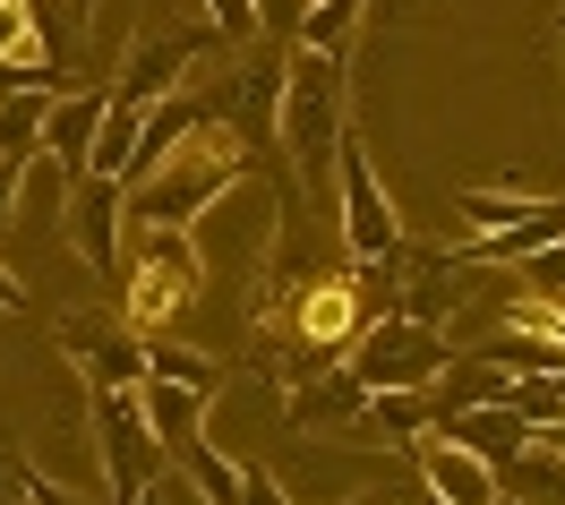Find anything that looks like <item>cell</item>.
<instances>
[{
    "instance_id": "cell-1",
    "label": "cell",
    "mask_w": 565,
    "mask_h": 505,
    "mask_svg": "<svg viewBox=\"0 0 565 505\" xmlns=\"http://www.w3.org/2000/svg\"><path fill=\"white\" fill-rule=\"evenodd\" d=\"M248 129H232V120H206L198 138H180L154 172H138V181H120V215L138 223H198L223 197V189L248 181Z\"/></svg>"
},
{
    "instance_id": "cell-2",
    "label": "cell",
    "mask_w": 565,
    "mask_h": 505,
    "mask_svg": "<svg viewBox=\"0 0 565 505\" xmlns=\"http://www.w3.org/2000/svg\"><path fill=\"white\" fill-rule=\"evenodd\" d=\"M275 138H282V154H291L300 181H326V172H334V138H343V61L291 43V61H282V104H275Z\"/></svg>"
},
{
    "instance_id": "cell-3",
    "label": "cell",
    "mask_w": 565,
    "mask_h": 505,
    "mask_svg": "<svg viewBox=\"0 0 565 505\" xmlns=\"http://www.w3.org/2000/svg\"><path fill=\"white\" fill-rule=\"evenodd\" d=\"M198 275H206V257L189 240V223H138V257H120V283H129L120 318L138 325V334H163L198 300Z\"/></svg>"
},
{
    "instance_id": "cell-4",
    "label": "cell",
    "mask_w": 565,
    "mask_h": 505,
    "mask_svg": "<svg viewBox=\"0 0 565 505\" xmlns=\"http://www.w3.org/2000/svg\"><path fill=\"white\" fill-rule=\"evenodd\" d=\"M446 361H455V343H446L437 325H420V318H394V309L377 325H360L352 352H343V368H352L369 395H394V386H412V395H420Z\"/></svg>"
},
{
    "instance_id": "cell-5",
    "label": "cell",
    "mask_w": 565,
    "mask_h": 505,
    "mask_svg": "<svg viewBox=\"0 0 565 505\" xmlns=\"http://www.w3.org/2000/svg\"><path fill=\"white\" fill-rule=\"evenodd\" d=\"M334 181H343V249H352V266H394L403 257V223H394L386 189L369 172V146L352 129L334 138Z\"/></svg>"
},
{
    "instance_id": "cell-6",
    "label": "cell",
    "mask_w": 565,
    "mask_h": 505,
    "mask_svg": "<svg viewBox=\"0 0 565 505\" xmlns=\"http://www.w3.org/2000/svg\"><path fill=\"white\" fill-rule=\"evenodd\" d=\"M86 411H95V445H104L111 505L138 497V488H154L163 445H154V429H146V411H138V386H104V395H86Z\"/></svg>"
},
{
    "instance_id": "cell-7",
    "label": "cell",
    "mask_w": 565,
    "mask_h": 505,
    "mask_svg": "<svg viewBox=\"0 0 565 505\" xmlns=\"http://www.w3.org/2000/svg\"><path fill=\"white\" fill-rule=\"evenodd\" d=\"M223 35H138L129 43V61H120V77H111L104 95L120 111H146V104H163V95H180L189 77H198V61H206Z\"/></svg>"
},
{
    "instance_id": "cell-8",
    "label": "cell",
    "mask_w": 565,
    "mask_h": 505,
    "mask_svg": "<svg viewBox=\"0 0 565 505\" xmlns=\"http://www.w3.org/2000/svg\"><path fill=\"white\" fill-rule=\"evenodd\" d=\"M61 352L77 361L86 395H104V386H138V377H146V334L129 318H104V309L61 318Z\"/></svg>"
},
{
    "instance_id": "cell-9",
    "label": "cell",
    "mask_w": 565,
    "mask_h": 505,
    "mask_svg": "<svg viewBox=\"0 0 565 505\" xmlns=\"http://www.w3.org/2000/svg\"><path fill=\"white\" fill-rule=\"evenodd\" d=\"M61 223H70V249L86 257V275H120V257H129V232H120V181H104V172H86V181L70 189V206H61Z\"/></svg>"
},
{
    "instance_id": "cell-10",
    "label": "cell",
    "mask_w": 565,
    "mask_h": 505,
    "mask_svg": "<svg viewBox=\"0 0 565 505\" xmlns=\"http://www.w3.org/2000/svg\"><path fill=\"white\" fill-rule=\"evenodd\" d=\"M412 454H420V480H428V497H437V505H497V497H505V480H497L471 445H455V437L420 429V437H412Z\"/></svg>"
},
{
    "instance_id": "cell-11",
    "label": "cell",
    "mask_w": 565,
    "mask_h": 505,
    "mask_svg": "<svg viewBox=\"0 0 565 505\" xmlns=\"http://www.w3.org/2000/svg\"><path fill=\"white\" fill-rule=\"evenodd\" d=\"M95 129H104V86H61V95L43 104V154H52L70 181H86Z\"/></svg>"
},
{
    "instance_id": "cell-12",
    "label": "cell",
    "mask_w": 565,
    "mask_h": 505,
    "mask_svg": "<svg viewBox=\"0 0 565 505\" xmlns=\"http://www.w3.org/2000/svg\"><path fill=\"white\" fill-rule=\"evenodd\" d=\"M360 411H369V386H360L343 361L318 368V377H300L291 402H282V420H291V429H352Z\"/></svg>"
},
{
    "instance_id": "cell-13",
    "label": "cell",
    "mask_w": 565,
    "mask_h": 505,
    "mask_svg": "<svg viewBox=\"0 0 565 505\" xmlns=\"http://www.w3.org/2000/svg\"><path fill=\"white\" fill-rule=\"evenodd\" d=\"M138 411H146V429H154V445H163V463H172L180 445L206 437V395H189L172 377H138Z\"/></svg>"
},
{
    "instance_id": "cell-14",
    "label": "cell",
    "mask_w": 565,
    "mask_h": 505,
    "mask_svg": "<svg viewBox=\"0 0 565 505\" xmlns=\"http://www.w3.org/2000/svg\"><path fill=\"white\" fill-rule=\"evenodd\" d=\"M428 429L455 437V445H471V454H480L489 471H505L514 454H523V437H531L523 420L505 411V402H480V411H446V420H428Z\"/></svg>"
},
{
    "instance_id": "cell-15",
    "label": "cell",
    "mask_w": 565,
    "mask_h": 505,
    "mask_svg": "<svg viewBox=\"0 0 565 505\" xmlns=\"http://www.w3.org/2000/svg\"><path fill=\"white\" fill-rule=\"evenodd\" d=\"M146 377H172L189 395H214V386H223V368H214L198 343H172V334H146Z\"/></svg>"
},
{
    "instance_id": "cell-16",
    "label": "cell",
    "mask_w": 565,
    "mask_h": 505,
    "mask_svg": "<svg viewBox=\"0 0 565 505\" xmlns=\"http://www.w3.org/2000/svg\"><path fill=\"white\" fill-rule=\"evenodd\" d=\"M172 463L189 471V480H198V497H206V505H241V463H232V454H223L214 437H198V445H180Z\"/></svg>"
},
{
    "instance_id": "cell-17",
    "label": "cell",
    "mask_w": 565,
    "mask_h": 505,
    "mask_svg": "<svg viewBox=\"0 0 565 505\" xmlns=\"http://www.w3.org/2000/svg\"><path fill=\"white\" fill-rule=\"evenodd\" d=\"M369 0H309V18H300V52H326V61H343L352 52V26Z\"/></svg>"
},
{
    "instance_id": "cell-18",
    "label": "cell",
    "mask_w": 565,
    "mask_h": 505,
    "mask_svg": "<svg viewBox=\"0 0 565 505\" xmlns=\"http://www.w3.org/2000/svg\"><path fill=\"white\" fill-rule=\"evenodd\" d=\"M540 197H523V189H462L455 197V215L471 223V232H505V223H523Z\"/></svg>"
},
{
    "instance_id": "cell-19",
    "label": "cell",
    "mask_w": 565,
    "mask_h": 505,
    "mask_svg": "<svg viewBox=\"0 0 565 505\" xmlns=\"http://www.w3.org/2000/svg\"><path fill=\"white\" fill-rule=\"evenodd\" d=\"M43 104H52V95H0V154H9V163H26V154H35Z\"/></svg>"
},
{
    "instance_id": "cell-20",
    "label": "cell",
    "mask_w": 565,
    "mask_h": 505,
    "mask_svg": "<svg viewBox=\"0 0 565 505\" xmlns=\"http://www.w3.org/2000/svg\"><path fill=\"white\" fill-rule=\"evenodd\" d=\"M0 61H43L35 18H26V0H0ZM43 69H52V61H43Z\"/></svg>"
},
{
    "instance_id": "cell-21",
    "label": "cell",
    "mask_w": 565,
    "mask_h": 505,
    "mask_svg": "<svg viewBox=\"0 0 565 505\" xmlns=\"http://www.w3.org/2000/svg\"><path fill=\"white\" fill-rule=\"evenodd\" d=\"M300 18H309V0H248V26L266 43H300Z\"/></svg>"
},
{
    "instance_id": "cell-22",
    "label": "cell",
    "mask_w": 565,
    "mask_h": 505,
    "mask_svg": "<svg viewBox=\"0 0 565 505\" xmlns=\"http://www.w3.org/2000/svg\"><path fill=\"white\" fill-rule=\"evenodd\" d=\"M523 291H565V232L548 240V249L523 257Z\"/></svg>"
},
{
    "instance_id": "cell-23",
    "label": "cell",
    "mask_w": 565,
    "mask_h": 505,
    "mask_svg": "<svg viewBox=\"0 0 565 505\" xmlns=\"http://www.w3.org/2000/svg\"><path fill=\"white\" fill-rule=\"evenodd\" d=\"M206 18H214V35H223V43H257V26H248V0H206Z\"/></svg>"
},
{
    "instance_id": "cell-24",
    "label": "cell",
    "mask_w": 565,
    "mask_h": 505,
    "mask_svg": "<svg viewBox=\"0 0 565 505\" xmlns=\"http://www.w3.org/2000/svg\"><path fill=\"white\" fill-rule=\"evenodd\" d=\"M18 488H26V505H95V497H70L61 480H43L35 463H18Z\"/></svg>"
},
{
    "instance_id": "cell-25",
    "label": "cell",
    "mask_w": 565,
    "mask_h": 505,
    "mask_svg": "<svg viewBox=\"0 0 565 505\" xmlns=\"http://www.w3.org/2000/svg\"><path fill=\"white\" fill-rule=\"evenodd\" d=\"M241 505H291V497H282V480H275V471L241 463Z\"/></svg>"
},
{
    "instance_id": "cell-26",
    "label": "cell",
    "mask_w": 565,
    "mask_h": 505,
    "mask_svg": "<svg viewBox=\"0 0 565 505\" xmlns=\"http://www.w3.org/2000/svg\"><path fill=\"white\" fill-rule=\"evenodd\" d=\"M18 181H26V163H9V154H0V223L18 215Z\"/></svg>"
},
{
    "instance_id": "cell-27",
    "label": "cell",
    "mask_w": 565,
    "mask_h": 505,
    "mask_svg": "<svg viewBox=\"0 0 565 505\" xmlns=\"http://www.w3.org/2000/svg\"><path fill=\"white\" fill-rule=\"evenodd\" d=\"M0 309H9V318H18V309H26V283H18V275H9V266H0Z\"/></svg>"
},
{
    "instance_id": "cell-28",
    "label": "cell",
    "mask_w": 565,
    "mask_h": 505,
    "mask_svg": "<svg viewBox=\"0 0 565 505\" xmlns=\"http://www.w3.org/2000/svg\"><path fill=\"white\" fill-rule=\"evenodd\" d=\"M9 488H18V454H0V497H9Z\"/></svg>"
},
{
    "instance_id": "cell-29",
    "label": "cell",
    "mask_w": 565,
    "mask_h": 505,
    "mask_svg": "<svg viewBox=\"0 0 565 505\" xmlns=\"http://www.w3.org/2000/svg\"><path fill=\"white\" fill-rule=\"evenodd\" d=\"M95 9H104V0H70V18H77V26H95Z\"/></svg>"
},
{
    "instance_id": "cell-30",
    "label": "cell",
    "mask_w": 565,
    "mask_h": 505,
    "mask_svg": "<svg viewBox=\"0 0 565 505\" xmlns=\"http://www.w3.org/2000/svg\"><path fill=\"white\" fill-rule=\"evenodd\" d=\"M120 505H163V497H154V488H138V497H120Z\"/></svg>"
},
{
    "instance_id": "cell-31",
    "label": "cell",
    "mask_w": 565,
    "mask_h": 505,
    "mask_svg": "<svg viewBox=\"0 0 565 505\" xmlns=\"http://www.w3.org/2000/svg\"><path fill=\"white\" fill-rule=\"evenodd\" d=\"M0 505H26V488H9V497H0Z\"/></svg>"
},
{
    "instance_id": "cell-32",
    "label": "cell",
    "mask_w": 565,
    "mask_h": 505,
    "mask_svg": "<svg viewBox=\"0 0 565 505\" xmlns=\"http://www.w3.org/2000/svg\"><path fill=\"white\" fill-rule=\"evenodd\" d=\"M352 505H394V497H352Z\"/></svg>"
},
{
    "instance_id": "cell-33",
    "label": "cell",
    "mask_w": 565,
    "mask_h": 505,
    "mask_svg": "<svg viewBox=\"0 0 565 505\" xmlns=\"http://www.w3.org/2000/svg\"><path fill=\"white\" fill-rule=\"evenodd\" d=\"M497 505H523V497H514V488H505V497H497Z\"/></svg>"
},
{
    "instance_id": "cell-34",
    "label": "cell",
    "mask_w": 565,
    "mask_h": 505,
    "mask_svg": "<svg viewBox=\"0 0 565 505\" xmlns=\"http://www.w3.org/2000/svg\"><path fill=\"white\" fill-rule=\"evenodd\" d=\"M428 505H437V497H428Z\"/></svg>"
}]
</instances>
